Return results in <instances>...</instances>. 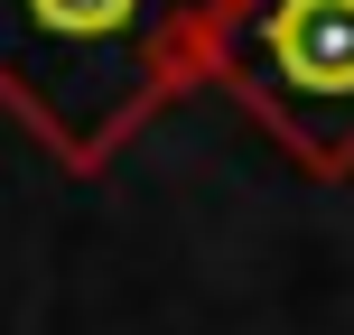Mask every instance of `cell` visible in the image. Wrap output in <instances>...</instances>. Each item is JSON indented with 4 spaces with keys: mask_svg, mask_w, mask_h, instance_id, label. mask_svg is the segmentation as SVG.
<instances>
[{
    "mask_svg": "<svg viewBox=\"0 0 354 335\" xmlns=\"http://www.w3.org/2000/svg\"><path fill=\"white\" fill-rule=\"evenodd\" d=\"M205 84H224L299 168L354 177V0H224Z\"/></svg>",
    "mask_w": 354,
    "mask_h": 335,
    "instance_id": "cell-2",
    "label": "cell"
},
{
    "mask_svg": "<svg viewBox=\"0 0 354 335\" xmlns=\"http://www.w3.org/2000/svg\"><path fill=\"white\" fill-rule=\"evenodd\" d=\"M214 19L224 0H0V103L56 168L93 177L159 103L205 84Z\"/></svg>",
    "mask_w": 354,
    "mask_h": 335,
    "instance_id": "cell-1",
    "label": "cell"
}]
</instances>
